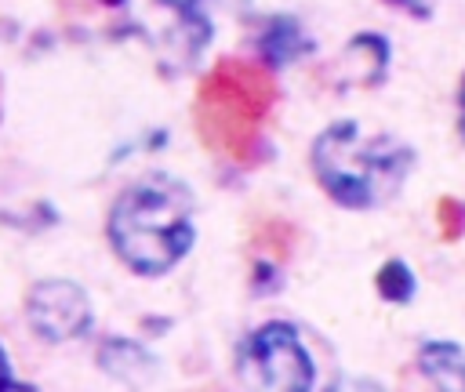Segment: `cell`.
<instances>
[{
    "instance_id": "277c9868",
    "label": "cell",
    "mask_w": 465,
    "mask_h": 392,
    "mask_svg": "<svg viewBox=\"0 0 465 392\" xmlns=\"http://www.w3.org/2000/svg\"><path fill=\"white\" fill-rule=\"evenodd\" d=\"M240 374L251 392H309L312 359L291 323H265L247 341Z\"/></svg>"
},
{
    "instance_id": "9c48e42d",
    "label": "cell",
    "mask_w": 465,
    "mask_h": 392,
    "mask_svg": "<svg viewBox=\"0 0 465 392\" xmlns=\"http://www.w3.org/2000/svg\"><path fill=\"white\" fill-rule=\"evenodd\" d=\"M436 225L443 232V240H458L465 232V203H458L454 196H443L436 203Z\"/></svg>"
},
{
    "instance_id": "7c38bea8",
    "label": "cell",
    "mask_w": 465,
    "mask_h": 392,
    "mask_svg": "<svg viewBox=\"0 0 465 392\" xmlns=\"http://www.w3.org/2000/svg\"><path fill=\"white\" fill-rule=\"evenodd\" d=\"M0 392H36V388H33V385H25V381H7Z\"/></svg>"
},
{
    "instance_id": "8fae6325",
    "label": "cell",
    "mask_w": 465,
    "mask_h": 392,
    "mask_svg": "<svg viewBox=\"0 0 465 392\" xmlns=\"http://www.w3.org/2000/svg\"><path fill=\"white\" fill-rule=\"evenodd\" d=\"M7 381H15V377H11V363H7V352H4V345H0V388H4Z\"/></svg>"
},
{
    "instance_id": "4fadbf2b",
    "label": "cell",
    "mask_w": 465,
    "mask_h": 392,
    "mask_svg": "<svg viewBox=\"0 0 465 392\" xmlns=\"http://www.w3.org/2000/svg\"><path fill=\"white\" fill-rule=\"evenodd\" d=\"M461 105H465V80H461Z\"/></svg>"
},
{
    "instance_id": "30bf717a",
    "label": "cell",
    "mask_w": 465,
    "mask_h": 392,
    "mask_svg": "<svg viewBox=\"0 0 465 392\" xmlns=\"http://www.w3.org/2000/svg\"><path fill=\"white\" fill-rule=\"evenodd\" d=\"M327 392H381V385H374L367 377H338Z\"/></svg>"
},
{
    "instance_id": "8992f818",
    "label": "cell",
    "mask_w": 465,
    "mask_h": 392,
    "mask_svg": "<svg viewBox=\"0 0 465 392\" xmlns=\"http://www.w3.org/2000/svg\"><path fill=\"white\" fill-rule=\"evenodd\" d=\"M418 367L440 392H465V352L454 341H429L418 352Z\"/></svg>"
},
{
    "instance_id": "5b68a950",
    "label": "cell",
    "mask_w": 465,
    "mask_h": 392,
    "mask_svg": "<svg viewBox=\"0 0 465 392\" xmlns=\"http://www.w3.org/2000/svg\"><path fill=\"white\" fill-rule=\"evenodd\" d=\"M25 316L44 341H73L91 327V298L73 279H40L25 294Z\"/></svg>"
},
{
    "instance_id": "7a4b0ae2",
    "label": "cell",
    "mask_w": 465,
    "mask_h": 392,
    "mask_svg": "<svg viewBox=\"0 0 465 392\" xmlns=\"http://www.w3.org/2000/svg\"><path fill=\"white\" fill-rule=\"evenodd\" d=\"M272 102L276 83L269 69L240 58H222L196 87V134L211 152L236 163H251Z\"/></svg>"
},
{
    "instance_id": "3957f363",
    "label": "cell",
    "mask_w": 465,
    "mask_h": 392,
    "mask_svg": "<svg viewBox=\"0 0 465 392\" xmlns=\"http://www.w3.org/2000/svg\"><path fill=\"white\" fill-rule=\"evenodd\" d=\"M414 152L392 134H367L360 123L341 120L312 145V171L341 207H378L407 178Z\"/></svg>"
},
{
    "instance_id": "6da1fadb",
    "label": "cell",
    "mask_w": 465,
    "mask_h": 392,
    "mask_svg": "<svg viewBox=\"0 0 465 392\" xmlns=\"http://www.w3.org/2000/svg\"><path fill=\"white\" fill-rule=\"evenodd\" d=\"M193 196L174 178H145L113 203V250L142 276H160L174 269L193 247Z\"/></svg>"
},
{
    "instance_id": "5bb4252c",
    "label": "cell",
    "mask_w": 465,
    "mask_h": 392,
    "mask_svg": "<svg viewBox=\"0 0 465 392\" xmlns=\"http://www.w3.org/2000/svg\"><path fill=\"white\" fill-rule=\"evenodd\" d=\"M461 138H465V116H461Z\"/></svg>"
},
{
    "instance_id": "ba28073f",
    "label": "cell",
    "mask_w": 465,
    "mask_h": 392,
    "mask_svg": "<svg viewBox=\"0 0 465 392\" xmlns=\"http://www.w3.org/2000/svg\"><path fill=\"white\" fill-rule=\"evenodd\" d=\"M105 348H109L113 356H120V363H116V359H105L102 367H105L113 377H120V381H131V370H127V367H142V370L149 367V356H145L138 345H131V341H109Z\"/></svg>"
},
{
    "instance_id": "52a82bcc",
    "label": "cell",
    "mask_w": 465,
    "mask_h": 392,
    "mask_svg": "<svg viewBox=\"0 0 465 392\" xmlns=\"http://www.w3.org/2000/svg\"><path fill=\"white\" fill-rule=\"evenodd\" d=\"M378 294L385 298V301H407L411 294H414V276H411V269L403 265V261H389L381 272H378Z\"/></svg>"
}]
</instances>
